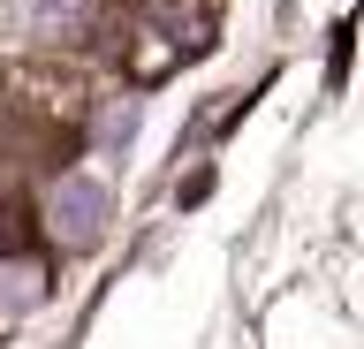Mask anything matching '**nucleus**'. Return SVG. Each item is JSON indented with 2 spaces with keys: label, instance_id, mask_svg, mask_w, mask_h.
<instances>
[{
  "label": "nucleus",
  "instance_id": "nucleus-2",
  "mask_svg": "<svg viewBox=\"0 0 364 349\" xmlns=\"http://www.w3.org/2000/svg\"><path fill=\"white\" fill-rule=\"evenodd\" d=\"M136 137V99H122V107H107V122H99V144H129Z\"/></svg>",
  "mask_w": 364,
  "mask_h": 349
},
{
  "label": "nucleus",
  "instance_id": "nucleus-1",
  "mask_svg": "<svg viewBox=\"0 0 364 349\" xmlns=\"http://www.w3.org/2000/svg\"><path fill=\"white\" fill-rule=\"evenodd\" d=\"M46 213H53V235H61L68 251H84V243L107 235V183L99 175H61L53 198H46Z\"/></svg>",
  "mask_w": 364,
  "mask_h": 349
}]
</instances>
